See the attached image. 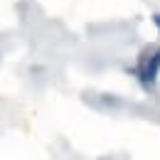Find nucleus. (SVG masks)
<instances>
[{"label":"nucleus","instance_id":"2","mask_svg":"<svg viewBox=\"0 0 160 160\" xmlns=\"http://www.w3.org/2000/svg\"><path fill=\"white\" fill-rule=\"evenodd\" d=\"M153 25L158 27V32H160V12H155V15H153Z\"/></svg>","mask_w":160,"mask_h":160},{"label":"nucleus","instance_id":"1","mask_svg":"<svg viewBox=\"0 0 160 160\" xmlns=\"http://www.w3.org/2000/svg\"><path fill=\"white\" fill-rule=\"evenodd\" d=\"M158 77H160V47L153 54L145 52L138 62V79L143 84V89H153L158 84Z\"/></svg>","mask_w":160,"mask_h":160}]
</instances>
